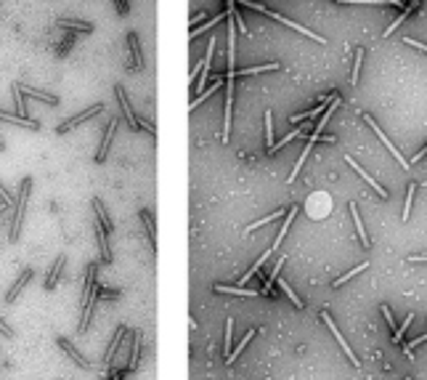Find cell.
I'll use <instances>...</instances> for the list:
<instances>
[{"instance_id": "cell-35", "label": "cell", "mask_w": 427, "mask_h": 380, "mask_svg": "<svg viewBox=\"0 0 427 380\" xmlns=\"http://www.w3.org/2000/svg\"><path fill=\"white\" fill-rule=\"evenodd\" d=\"M424 340H427V332H424V335H419V338H414V340H409L406 346H403V351H406V356H411V359H414V348H417V346H422Z\"/></svg>"}, {"instance_id": "cell-41", "label": "cell", "mask_w": 427, "mask_h": 380, "mask_svg": "<svg viewBox=\"0 0 427 380\" xmlns=\"http://www.w3.org/2000/svg\"><path fill=\"white\" fill-rule=\"evenodd\" d=\"M0 332H3V335H8V338H14V330H11L3 319H0Z\"/></svg>"}, {"instance_id": "cell-39", "label": "cell", "mask_w": 427, "mask_h": 380, "mask_svg": "<svg viewBox=\"0 0 427 380\" xmlns=\"http://www.w3.org/2000/svg\"><path fill=\"white\" fill-rule=\"evenodd\" d=\"M234 19H236V24H239V32H242V35H247V24H244V16L239 14V11H234Z\"/></svg>"}, {"instance_id": "cell-40", "label": "cell", "mask_w": 427, "mask_h": 380, "mask_svg": "<svg viewBox=\"0 0 427 380\" xmlns=\"http://www.w3.org/2000/svg\"><path fill=\"white\" fill-rule=\"evenodd\" d=\"M382 316L387 319V325H390V327L398 330V327H396V319H393V314H390V308H387V306H382Z\"/></svg>"}, {"instance_id": "cell-21", "label": "cell", "mask_w": 427, "mask_h": 380, "mask_svg": "<svg viewBox=\"0 0 427 380\" xmlns=\"http://www.w3.org/2000/svg\"><path fill=\"white\" fill-rule=\"evenodd\" d=\"M223 19H228V11H223V14L212 16V19H210V21H205V24H202V27H191V40H194V38H199V35L205 32V30H212V27H215L218 21H223Z\"/></svg>"}, {"instance_id": "cell-17", "label": "cell", "mask_w": 427, "mask_h": 380, "mask_svg": "<svg viewBox=\"0 0 427 380\" xmlns=\"http://www.w3.org/2000/svg\"><path fill=\"white\" fill-rule=\"evenodd\" d=\"M0 120H6V123H14V125H24V128H32V130H40V123H38V120H32V117H19V114L0 112Z\"/></svg>"}, {"instance_id": "cell-28", "label": "cell", "mask_w": 427, "mask_h": 380, "mask_svg": "<svg viewBox=\"0 0 427 380\" xmlns=\"http://www.w3.org/2000/svg\"><path fill=\"white\" fill-rule=\"evenodd\" d=\"M58 27H64V30H80V32H93V24H88V21H69V19H61V21H58Z\"/></svg>"}, {"instance_id": "cell-9", "label": "cell", "mask_w": 427, "mask_h": 380, "mask_svg": "<svg viewBox=\"0 0 427 380\" xmlns=\"http://www.w3.org/2000/svg\"><path fill=\"white\" fill-rule=\"evenodd\" d=\"M345 162H348V165H350V168H353V170H355V173H358V176H361V178H364V181H366V184H369V186H372V189H374V192H377V194H379V197H382V199H387V192H385V189H382V186H379V184H377V181H374V178H372V176H369V173H366V170H364V168H361V165H358V162H355V160H353V157H350V154H348V157H345Z\"/></svg>"}, {"instance_id": "cell-45", "label": "cell", "mask_w": 427, "mask_h": 380, "mask_svg": "<svg viewBox=\"0 0 427 380\" xmlns=\"http://www.w3.org/2000/svg\"><path fill=\"white\" fill-rule=\"evenodd\" d=\"M406 380H411V377H406Z\"/></svg>"}, {"instance_id": "cell-11", "label": "cell", "mask_w": 427, "mask_h": 380, "mask_svg": "<svg viewBox=\"0 0 427 380\" xmlns=\"http://www.w3.org/2000/svg\"><path fill=\"white\" fill-rule=\"evenodd\" d=\"M215 43H218V40H210V43H207V53H205V62H202V80L194 85V93H196V96H199V91H202V85H205V80H207L210 62H212V56H215Z\"/></svg>"}, {"instance_id": "cell-7", "label": "cell", "mask_w": 427, "mask_h": 380, "mask_svg": "<svg viewBox=\"0 0 427 380\" xmlns=\"http://www.w3.org/2000/svg\"><path fill=\"white\" fill-rule=\"evenodd\" d=\"M231 109H234V80H226V123H223V141L231 138Z\"/></svg>"}, {"instance_id": "cell-20", "label": "cell", "mask_w": 427, "mask_h": 380, "mask_svg": "<svg viewBox=\"0 0 427 380\" xmlns=\"http://www.w3.org/2000/svg\"><path fill=\"white\" fill-rule=\"evenodd\" d=\"M350 213H353L355 231H358V240H361V245H364V247H369V237H366V231H364V223H361V216H358V205H355V202H350Z\"/></svg>"}, {"instance_id": "cell-36", "label": "cell", "mask_w": 427, "mask_h": 380, "mask_svg": "<svg viewBox=\"0 0 427 380\" xmlns=\"http://www.w3.org/2000/svg\"><path fill=\"white\" fill-rule=\"evenodd\" d=\"M266 141H268V149L274 147V120H271V112H266Z\"/></svg>"}, {"instance_id": "cell-22", "label": "cell", "mask_w": 427, "mask_h": 380, "mask_svg": "<svg viewBox=\"0 0 427 380\" xmlns=\"http://www.w3.org/2000/svg\"><path fill=\"white\" fill-rule=\"evenodd\" d=\"M271 69H279V62H271V64H257V67H244V69H239V72H236V75L247 77V75H260V72H271Z\"/></svg>"}, {"instance_id": "cell-6", "label": "cell", "mask_w": 427, "mask_h": 380, "mask_svg": "<svg viewBox=\"0 0 427 380\" xmlns=\"http://www.w3.org/2000/svg\"><path fill=\"white\" fill-rule=\"evenodd\" d=\"M298 210H300L298 205H292V208L287 210V221H284V223H281V229H279V234H276V240H274V245H271V247H268V250H266V255H274V253L279 250V247H281V240H284V234H287V231H289V223L294 221V216H298Z\"/></svg>"}, {"instance_id": "cell-13", "label": "cell", "mask_w": 427, "mask_h": 380, "mask_svg": "<svg viewBox=\"0 0 427 380\" xmlns=\"http://www.w3.org/2000/svg\"><path fill=\"white\" fill-rule=\"evenodd\" d=\"M215 293H223V295H239V298H257V290H247V287H234V284H215L212 287Z\"/></svg>"}, {"instance_id": "cell-27", "label": "cell", "mask_w": 427, "mask_h": 380, "mask_svg": "<svg viewBox=\"0 0 427 380\" xmlns=\"http://www.w3.org/2000/svg\"><path fill=\"white\" fill-rule=\"evenodd\" d=\"M138 216H141V221H144V226H146L149 242H151V245H157V237H154V218H151V213H149V210H141Z\"/></svg>"}, {"instance_id": "cell-25", "label": "cell", "mask_w": 427, "mask_h": 380, "mask_svg": "<svg viewBox=\"0 0 427 380\" xmlns=\"http://www.w3.org/2000/svg\"><path fill=\"white\" fill-rule=\"evenodd\" d=\"M93 210H96V218H98V223L106 229V231H112V221H109V216H106V210H104V205H101V199H93Z\"/></svg>"}, {"instance_id": "cell-31", "label": "cell", "mask_w": 427, "mask_h": 380, "mask_svg": "<svg viewBox=\"0 0 427 380\" xmlns=\"http://www.w3.org/2000/svg\"><path fill=\"white\" fill-rule=\"evenodd\" d=\"M366 269H369V264H366V260H364V264H358V266H355V269H350L348 271V274H342V277H337L335 279V287H340V284H345L350 277H355V274H361V271H366Z\"/></svg>"}, {"instance_id": "cell-4", "label": "cell", "mask_w": 427, "mask_h": 380, "mask_svg": "<svg viewBox=\"0 0 427 380\" xmlns=\"http://www.w3.org/2000/svg\"><path fill=\"white\" fill-rule=\"evenodd\" d=\"M364 120H366V123H369V125H372V130H374V133L379 136V141H382V144H385V147H387L390 152H393V157H396V160H398V162L403 165V168H409V162H406V160H403V154H401V152H398V149L393 147V141H390V138H387V136L382 133V128H379V125L374 123V117H372V114H364Z\"/></svg>"}, {"instance_id": "cell-37", "label": "cell", "mask_w": 427, "mask_h": 380, "mask_svg": "<svg viewBox=\"0 0 427 380\" xmlns=\"http://www.w3.org/2000/svg\"><path fill=\"white\" fill-rule=\"evenodd\" d=\"M411 322H414V314H409L406 319H403V325H401V327L396 330V335H393V340H396V343H401V338H403V332H406V327H409Z\"/></svg>"}, {"instance_id": "cell-15", "label": "cell", "mask_w": 427, "mask_h": 380, "mask_svg": "<svg viewBox=\"0 0 427 380\" xmlns=\"http://www.w3.org/2000/svg\"><path fill=\"white\" fill-rule=\"evenodd\" d=\"M127 335H130V330H127V327H120V330H117V332H114V338H112V346H109V351H106V356H104V362H106V367H109V364H112V356H114V351H117V348H120V346H122V340H125Z\"/></svg>"}, {"instance_id": "cell-12", "label": "cell", "mask_w": 427, "mask_h": 380, "mask_svg": "<svg viewBox=\"0 0 427 380\" xmlns=\"http://www.w3.org/2000/svg\"><path fill=\"white\" fill-rule=\"evenodd\" d=\"M417 6H419V0H409V3L403 6V11L398 14V19H396V21H390V27L385 30V38H390V35H393V30H398V27L403 24V21H406V16H409V14H414V11H417Z\"/></svg>"}, {"instance_id": "cell-18", "label": "cell", "mask_w": 427, "mask_h": 380, "mask_svg": "<svg viewBox=\"0 0 427 380\" xmlns=\"http://www.w3.org/2000/svg\"><path fill=\"white\" fill-rule=\"evenodd\" d=\"M96 234H98V245H101V260H104V264H109V260H112V253H109V242H106L109 231H106L101 223H98V226H96Z\"/></svg>"}, {"instance_id": "cell-5", "label": "cell", "mask_w": 427, "mask_h": 380, "mask_svg": "<svg viewBox=\"0 0 427 380\" xmlns=\"http://www.w3.org/2000/svg\"><path fill=\"white\" fill-rule=\"evenodd\" d=\"M104 112V104H96V106H90V109H85V112H82V114H77V117H72V120H64L61 125H58L56 130H58V133H67V130H72L75 125H80V123H85L88 120V117H93V114H101Z\"/></svg>"}, {"instance_id": "cell-44", "label": "cell", "mask_w": 427, "mask_h": 380, "mask_svg": "<svg viewBox=\"0 0 427 380\" xmlns=\"http://www.w3.org/2000/svg\"><path fill=\"white\" fill-rule=\"evenodd\" d=\"M0 152H3V141H0Z\"/></svg>"}, {"instance_id": "cell-33", "label": "cell", "mask_w": 427, "mask_h": 380, "mask_svg": "<svg viewBox=\"0 0 427 380\" xmlns=\"http://www.w3.org/2000/svg\"><path fill=\"white\" fill-rule=\"evenodd\" d=\"M231 340H234V322H226V340H223V356L231 354Z\"/></svg>"}, {"instance_id": "cell-43", "label": "cell", "mask_w": 427, "mask_h": 380, "mask_svg": "<svg viewBox=\"0 0 427 380\" xmlns=\"http://www.w3.org/2000/svg\"><path fill=\"white\" fill-rule=\"evenodd\" d=\"M424 154H427V144H424V149H419L417 154H414V157H411V162H419V160L424 157Z\"/></svg>"}, {"instance_id": "cell-16", "label": "cell", "mask_w": 427, "mask_h": 380, "mask_svg": "<svg viewBox=\"0 0 427 380\" xmlns=\"http://www.w3.org/2000/svg\"><path fill=\"white\" fill-rule=\"evenodd\" d=\"M29 279H32V269H24V271H21V277L16 279V284H14V287H11V290H8L6 301H8V303H14V301H16V295H19L21 290H24V284H27Z\"/></svg>"}, {"instance_id": "cell-34", "label": "cell", "mask_w": 427, "mask_h": 380, "mask_svg": "<svg viewBox=\"0 0 427 380\" xmlns=\"http://www.w3.org/2000/svg\"><path fill=\"white\" fill-rule=\"evenodd\" d=\"M361 62H364V51L358 48V51H355V64H353V77H350V82H353V85H358V75H361Z\"/></svg>"}, {"instance_id": "cell-26", "label": "cell", "mask_w": 427, "mask_h": 380, "mask_svg": "<svg viewBox=\"0 0 427 380\" xmlns=\"http://www.w3.org/2000/svg\"><path fill=\"white\" fill-rule=\"evenodd\" d=\"M127 43H130V48H133V56H136V67L141 69V67H144V56H141V45H138V35H136V32H127Z\"/></svg>"}, {"instance_id": "cell-19", "label": "cell", "mask_w": 427, "mask_h": 380, "mask_svg": "<svg viewBox=\"0 0 427 380\" xmlns=\"http://www.w3.org/2000/svg\"><path fill=\"white\" fill-rule=\"evenodd\" d=\"M61 269H64V255H58L53 269H51V274H48V279H45V290H53L56 284H58V274H61Z\"/></svg>"}, {"instance_id": "cell-38", "label": "cell", "mask_w": 427, "mask_h": 380, "mask_svg": "<svg viewBox=\"0 0 427 380\" xmlns=\"http://www.w3.org/2000/svg\"><path fill=\"white\" fill-rule=\"evenodd\" d=\"M403 43L411 45V48H419V51H424V53H427V45H424V43H419V40H414V38H403Z\"/></svg>"}, {"instance_id": "cell-32", "label": "cell", "mask_w": 427, "mask_h": 380, "mask_svg": "<svg viewBox=\"0 0 427 380\" xmlns=\"http://www.w3.org/2000/svg\"><path fill=\"white\" fill-rule=\"evenodd\" d=\"M300 133H303V128H294V130H289V133H287V136H284V138L279 141V144H274V147H271V149H268V154H276V152H279V149H281L284 144H287V141H292V138H298Z\"/></svg>"}, {"instance_id": "cell-3", "label": "cell", "mask_w": 427, "mask_h": 380, "mask_svg": "<svg viewBox=\"0 0 427 380\" xmlns=\"http://www.w3.org/2000/svg\"><path fill=\"white\" fill-rule=\"evenodd\" d=\"M321 319H324V325H326V327H329L332 332H335V340L340 343V348H342V351H345V354H348V359H350V364H353V367H361V362H358V356H355V354H353V348L348 346V340H345V338H342V335H340V330H337V325H335V322H332V316H329V311H321Z\"/></svg>"}, {"instance_id": "cell-14", "label": "cell", "mask_w": 427, "mask_h": 380, "mask_svg": "<svg viewBox=\"0 0 427 380\" xmlns=\"http://www.w3.org/2000/svg\"><path fill=\"white\" fill-rule=\"evenodd\" d=\"M114 130H117V120H112L109 125H106V133H104V138H101V149H98V154H96V162H104V160H106V154H109V144H112V136H114Z\"/></svg>"}, {"instance_id": "cell-2", "label": "cell", "mask_w": 427, "mask_h": 380, "mask_svg": "<svg viewBox=\"0 0 427 380\" xmlns=\"http://www.w3.org/2000/svg\"><path fill=\"white\" fill-rule=\"evenodd\" d=\"M29 189H32V178H24L19 186V197H16V208H14V223H11V242L19 240V229H21V218H24V205H27V197H29Z\"/></svg>"}, {"instance_id": "cell-30", "label": "cell", "mask_w": 427, "mask_h": 380, "mask_svg": "<svg viewBox=\"0 0 427 380\" xmlns=\"http://www.w3.org/2000/svg\"><path fill=\"white\" fill-rule=\"evenodd\" d=\"M276 284H279V287H281L284 293H287V298H289L294 306H298V308H303V298H298V295H294V290H292L289 284H287V279H281V277H279V279H276Z\"/></svg>"}, {"instance_id": "cell-42", "label": "cell", "mask_w": 427, "mask_h": 380, "mask_svg": "<svg viewBox=\"0 0 427 380\" xmlns=\"http://www.w3.org/2000/svg\"><path fill=\"white\" fill-rule=\"evenodd\" d=\"M409 264H427V255H409Z\"/></svg>"}, {"instance_id": "cell-8", "label": "cell", "mask_w": 427, "mask_h": 380, "mask_svg": "<svg viewBox=\"0 0 427 380\" xmlns=\"http://www.w3.org/2000/svg\"><path fill=\"white\" fill-rule=\"evenodd\" d=\"M114 96H117V101H120V106H122V112H125V117H127L130 128H133V130H138V117L133 114V106H130V101H127V96H125L122 85H114Z\"/></svg>"}, {"instance_id": "cell-24", "label": "cell", "mask_w": 427, "mask_h": 380, "mask_svg": "<svg viewBox=\"0 0 427 380\" xmlns=\"http://www.w3.org/2000/svg\"><path fill=\"white\" fill-rule=\"evenodd\" d=\"M255 335H257V330H255V327H252V330H250V332H247V335H244V338H242V340H239V346H236V348H234V351H231V354H228V356H226V362H228V364H231V362H234V359H236V356H239V354H242V351H244V346H247V343H250V340H252V338H255Z\"/></svg>"}, {"instance_id": "cell-46", "label": "cell", "mask_w": 427, "mask_h": 380, "mask_svg": "<svg viewBox=\"0 0 427 380\" xmlns=\"http://www.w3.org/2000/svg\"><path fill=\"white\" fill-rule=\"evenodd\" d=\"M266 380H271V377H266Z\"/></svg>"}, {"instance_id": "cell-1", "label": "cell", "mask_w": 427, "mask_h": 380, "mask_svg": "<svg viewBox=\"0 0 427 380\" xmlns=\"http://www.w3.org/2000/svg\"><path fill=\"white\" fill-rule=\"evenodd\" d=\"M239 6H247V8H252V11H263V14H268V16H274L276 21H281V24H287V27H292L294 32H300V35H308L311 40H316V43H326L321 35H316V32H311V30H305V27H300L298 21H292V19H287V16H281V14H276V11H271V8H266V6H260V3H252V0H236Z\"/></svg>"}, {"instance_id": "cell-29", "label": "cell", "mask_w": 427, "mask_h": 380, "mask_svg": "<svg viewBox=\"0 0 427 380\" xmlns=\"http://www.w3.org/2000/svg\"><path fill=\"white\" fill-rule=\"evenodd\" d=\"M414 192H417V184H409V192H406V202H403V213H401V218H403V221H409V216H411V202H414Z\"/></svg>"}, {"instance_id": "cell-10", "label": "cell", "mask_w": 427, "mask_h": 380, "mask_svg": "<svg viewBox=\"0 0 427 380\" xmlns=\"http://www.w3.org/2000/svg\"><path fill=\"white\" fill-rule=\"evenodd\" d=\"M56 343H58V346H61V348H64L67 354H69V359H72V362H75L77 367H82V370H93V364L82 359V354H80V351H77V348L72 346V343L67 340V338H56Z\"/></svg>"}, {"instance_id": "cell-23", "label": "cell", "mask_w": 427, "mask_h": 380, "mask_svg": "<svg viewBox=\"0 0 427 380\" xmlns=\"http://www.w3.org/2000/svg\"><path fill=\"white\" fill-rule=\"evenodd\" d=\"M284 213H287V210H284V208H281V210H276V213H268V216H266V218H260V221L250 223V226H247L244 231H247V234H252L255 229H260V226H266V223H271V221H276V218H281V216H284Z\"/></svg>"}]
</instances>
